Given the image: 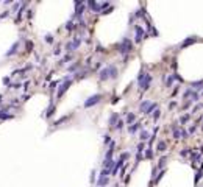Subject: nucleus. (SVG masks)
Returning <instances> with one entry per match:
<instances>
[{
  "mask_svg": "<svg viewBox=\"0 0 203 187\" xmlns=\"http://www.w3.org/2000/svg\"><path fill=\"white\" fill-rule=\"evenodd\" d=\"M99 78L102 80V81H106V80H109V78H117V67L114 64H108L106 67H103V69L100 70Z\"/></svg>",
  "mask_w": 203,
  "mask_h": 187,
  "instance_id": "f257e3e1",
  "label": "nucleus"
},
{
  "mask_svg": "<svg viewBox=\"0 0 203 187\" xmlns=\"http://www.w3.org/2000/svg\"><path fill=\"white\" fill-rule=\"evenodd\" d=\"M117 50H119L120 55H127L130 53L133 50V45H131V41L128 39V37H125V39H122V42L119 45H117Z\"/></svg>",
  "mask_w": 203,
  "mask_h": 187,
  "instance_id": "f03ea898",
  "label": "nucleus"
},
{
  "mask_svg": "<svg viewBox=\"0 0 203 187\" xmlns=\"http://www.w3.org/2000/svg\"><path fill=\"white\" fill-rule=\"evenodd\" d=\"M100 100H102V95L100 94H95V95H92V97H89L86 101H84V106L86 108H91V106H95L97 103H100Z\"/></svg>",
  "mask_w": 203,
  "mask_h": 187,
  "instance_id": "7ed1b4c3",
  "label": "nucleus"
},
{
  "mask_svg": "<svg viewBox=\"0 0 203 187\" xmlns=\"http://www.w3.org/2000/svg\"><path fill=\"white\" fill-rule=\"evenodd\" d=\"M80 44H81V39L77 37V39H74L72 42H69V44L66 45V50H67V52H74L75 48H78V47H80Z\"/></svg>",
  "mask_w": 203,
  "mask_h": 187,
  "instance_id": "20e7f679",
  "label": "nucleus"
},
{
  "mask_svg": "<svg viewBox=\"0 0 203 187\" xmlns=\"http://www.w3.org/2000/svg\"><path fill=\"white\" fill-rule=\"evenodd\" d=\"M150 81H152V75L147 73V75H145V78H144V81L141 83V89H142V92H145L147 89L150 87Z\"/></svg>",
  "mask_w": 203,
  "mask_h": 187,
  "instance_id": "39448f33",
  "label": "nucleus"
},
{
  "mask_svg": "<svg viewBox=\"0 0 203 187\" xmlns=\"http://www.w3.org/2000/svg\"><path fill=\"white\" fill-rule=\"evenodd\" d=\"M144 37H147V35H145V31L142 30V27H136V42H141Z\"/></svg>",
  "mask_w": 203,
  "mask_h": 187,
  "instance_id": "423d86ee",
  "label": "nucleus"
},
{
  "mask_svg": "<svg viewBox=\"0 0 203 187\" xmlns=\"http://www.w3.org/2000/svg\"><path fill=\"white\" fill-rule=\"evenodd\" d=\"M70 84H72V81H70V80H64V83H63L61 84V87H60V91H58V97H61L63 95V94H64L66 91H67V87H69L70 86Z\"/></svg>",
  "mask_w": 203,
  "mask_h": 187,
  "instance_id": "0eeeda50",
  "label": "nucleus"
},
{
  "mask_svg": "<svg viewBox=\"0 0 203 187\" xmlns=\"http://www.w3.org/2000/svg\"><path fill=\"white\" fill-rule=\"evenodd\" d=\"M122 165H124V161H122V159H119V161H117L116 164H114V168H113V175H117V172H119V170L122 168Z\"/></svg>",
  "mask_w": 203,
  "mask_h": 187,
  "instance_id": "6e6552de",
  "label": "nucleus"
},
{
  "mask_svg": "<svg viewBox=\"0 0 203 187\" xmlns=\"http://www.w3.org/2000/svg\"><path fill=\"white\" fill-rule=\"evenodd\" d=\"M17 48H19V42H16V44L11 47V50H10V52H6V56H11V55H14L16 52H17Z\"/></svg>",
  "mask_w": 203,
  "mask_h": 187,
  "instance_id": "1a4fd4ad",
  "label": "nucleus"
},
{
  "mask_svg": "<svg viewBox=\"0 0 203 187\" xmlns=\"http://www.w3.org/2000/svg\"><path fill=\"white\" fill-rule=\"evenodd\" d=\"M117 120H119V116H117V114H113V116L109 117V125H111L113 128H114V126H116V122H117Z\"/></svg>",
  "mask_w": 203,
  "mask_h": 187,
  "instance_id": "9d476101",
  "label": "nucleus"
},
{
  "mask_svg": "<svg viewBox=\"0 0 203 187\" xmlns=\"http://www.w3.org/2000/svg\"><path fill=\"white\" fill-rule=\"evenodd\" d=\"M89 8H91V10H94V11H100L102 10L100 5H99V3H95L94 0H91V2H89Z\"/></svg>",
  "mask_w": 203,
  "mask_h": 187,
  "instance_id": "9b49d317",
  "label": "nucleus"
},
{
  "mask_svg": "<svg viewBox=\"0 0 203 187\" xmlns=\"http://www.w3.org/2000/svg\"><path fill=\"white\" fill-rule=\"evenodd\" d=\"M152 103H150V101H142V105H141V112H144V114H145V111H147V109H149V106H150Z\"/></svg>",
  "mask_w": 203,
  "mask_h": 187,
  "instance_id": "f8f14e48",
  "label": "nucleus"
},
{
  "mask_svg": "<svg viewBox=\"0 0 203 187\" xmlns=\"http://www.w3.org/2000/svg\"><path fill=\"white\" fill-rule=\"evenodd\" d=\"M139 128H141V123H134V125H131V126H130V128H128V131H130V133H136V131L139 129Z\"/></svg>",
  "mask_w": 203,
  "mask_h": 187,
  "instance_id": "ddd939ff",
  "label": "nucleus"
},
{
  "mask_svg": "<svg viewBox=\"0 0 203 187\" xmlns=\"http://www.w3.org/2000/svg\"><path fill=\"white\" fill-rule=\"evenodd\" d=\"M145 72H144V70H141V72H139V76H138V83H139V86H141V83L144 81V78H145Z\"/></svg>",
  "mask_w": 203,
  "mask_h": 187,
  "instance_id": "4468645a",
  "label": "nucleus"
},
{
  "mask_svg": "<svg viewBox=\"0 0 203 187\" xmlns=\"http://www.w3.org/2000/svg\"><path fill=\"white\" fill-rule=\"evenodd\" d=\"M194 42H195V37H189V39H186V41L183 42V47H188V45L194 44Z\"/></svg>",
  "mask_w": 203,
  "mask_h": 187,
  "instance_id": "2eb2a0df",
  "label": "nucleus"
},
{
  "mask_svg": "<svg viewBox=\"0 0 203 187\" xmlns=\"http://www.w3.org/2000/svg\"><path fill=\"white\" fill-rule=\"evenodd\" d=\"M147 139H149V133H147L145 129H142L141 131V140H142V142H145Z\"/></svg>",
  "mask_w": 203,
  "mask_h": 187,
  "instance_id": "dca6fc26",
  "label": "nucleus"
},
{
  "mask_svg": "<svg viewBox=\"0 0 203 187\" xmlns=\"http://www.w3.org/2000/svg\"><path fill=\"white\" fill-rule=\"evenodd\" d=\"M134 118H136L134 114H128V117H127V123H128V125H131V123L134 122Z\"/></svg>",
  "mask_w": 203,
  "mask_h": 187,
  "instance_id": "f3484780",
  "label": "nucleus"
},
{
  "mask_svg": "<svg viewBox=\"0 0 203 187\" xmlns=\"http://www.w3.org/2000/svg\"><path fill=\"white\" fill-rule=\"evenodd\" d=\"M156 108H158V105H156V103H152V105L149 106V109L145 111V114H150V112L153 111V109H156Z\"/></svg>",
  "mask_w": 203,
  "mask_h": 187,
  "instance_id": "a211bd4d",
  "label": "nucleus"
},
{
  "mask_svg": "<svg viewBox=\"0 0 203 187\" xmlns=\"http://www.w3.org/2000/svg\"><path fill=\"white\" fill-rule=\"evenodd\" d=\"M158 151H166V142H159L158 143Z\"/></svg>",
  "mask_w": 203,
  "mask_h": 187,
  "instance_id": "6ab92c4d",
  "label": "nucleus"
},
{
  "mask_svg": "<svg viewBox=\"0 0 203 187\" xmlns=\"http://www.w3.org/2000/svg\"><path fill=\"white\" fill-rule=\"evenodd\" d=\"M144 150H145V145H144V142H141V143L138 145V153H141V154H142Z\"/></svg>",
  "mask_w": 203,
  "mask_h": 187,
  "instance_id": "aec40b11",
  "label": "nucleus"
},
{
  "mask_svg": "<svg viewBox=\"0 0 203 187\" xmlns=\"http://www.w3.org/2000/svg\"><path fill=\"white\" fill-rule=\"evenodd\" d=\"M114 128H116V129H122V128H124V122H122V120H117V123H116V126H114Z\"/></svg>",
  "mask_w": 203,
  "mask_h": 187,
  "instance_id": "412c9836",
  "label": "nucleus"
},
{
  "mask_svg": "<svg viewBox=\"0 0 203 187\" xmlns=\"http://www.w3.org/2000/svg\"><path fill=\"white\" fill-rule=\"evenodd\" d=\"M6 111H0V118H11L10 114H5Z\"/></svg>",
  "mask_w": 203,
  "mask_h": 187,
  "instance_id": "4be33fe9",
  "label": "nucleus"
},
{
  "mask_svg": "<svg viewBox=\"0 0 203 187\" xmlns=\"http://www.w3.org/2000/svg\"><path fill=\"white\" fill-rule=\"evenodd\" d=\"M164 81H166V84H167V86H170V84H172V81H173V76H167V78H164Z\"/></svg>",
  "mask_w": 203,
  "mask_h": 187,
  "instance_id": "5701e85b",
  "label": "nucleus"
},
{
  "mask_svg": "<svg viewBox=\"0 0 203 187\" xmlns=\"http://www.w3.org/2000/svg\"><path fill=\"white\" fill-rule=\"evenodd\" d=\"M189 153H191V150H189V148H184V150H181L180 154H181V156H188Z\"/></svg>",
  "mask_w": 203,
  "mask_h": 187,
  "instance_id": "b1692460",
  "label": "nucleus"
},
{
  "mask_svg": "<svg viewBox=\"0 0 203 187\" xmlns=\"http://www.w3.org/2000/svg\"><path fill=\"white\" fill-rule=\"evenodd\" d=\"M149 31H150L153 36H156V35H158V31H156V30H155L153 27H152V25H149Z\"/></svg>",
  "mask_w": 203,
  "mask_h": 187,
  "instance_id": "393cba45",
  "label": "nucleus"
},
{
  "mask_svg": "<svg viewBox=\"0 0 203 187\" xmlns=\"http://www.w3.org/2000/svg\"><path fill=\"white\" fill-rule=\"evenodd\" d=\"M158 118H159V111L156 109V111H155V114H153V122H156Z\"/></svg>",
  "mask_w": 203,
  "mask_h": 187,
  "instance_id": "a878e982",
  "label": "nucleus"
},
{
  "mask_svg": "<svg viewBox=\"0 0 203 187\" xmlns=\"http://www.w3.org/2000/svg\"><path fill=\"white\" fill-rule=\"evenodd\" d=\"M203 175H202V170H198V172H197V175H195V182L197 181H200V178H202Z\"/></svg>",
  "mask_w": 203,
  "mask_h": 187,
  "instance_id": "bb28decb",
  "label": "nucleus"
},
{
  "mask_svg": "<svg viewBox=\"0 0 203 187\" xmlns=\"http://www.w3.org/2000/svg\"><path fill=\"white\" fill-rule=\"evenodd\" d=\"M192 94H194V91H192V89H188V91L184 92V97H191Z\"/></svg>",
  "mask_w": 203,
  "mask_h": 187,
  "instance_id": "cd10ccee",
  "label": "nucleus"
},
{
  "mask_svg": "<svg viewBox=\"0 0 203 187\" xmlns=\"http://www.w3.org/2000/svg\"><path fill=\"white\" fill-rule=\"evenodd\" d=\"M152 154H153V153H152V148H147V151H145V156H147V158H152Z\"/></svg>",
  "mask_w": 203,
  "mask_h": 187,
  "instance_id": "c85d7f7f",
  "label": "nucleus"
},
{
  "mask_svg": "<svg viewBox=\"0 0 203 187\" xmlns=\"http://www.w3.org/2000/svg\"><path fill=\"white\" fill-rule=\"evenodd\" d=\"M200 159V154H198V153H194L192 154V161H198Z\"/></svg>",
  "mask_w": 203,
  "mask_h": 187,
  "instance_id": "c756f323",
  "label": "nucleus"
},
{
  "mask_svg": "<svg viewBox=\"0 0 203 187\" xmlns=\"http://www.w3.org/2000/svg\"><path fill=\"white\" fill-rule=\"evenodd\" d=\"M164 164H166V158H161V161H159V168H163Z\"/></svg>",
  "mask_w": 203,
  "mask_h": 187,
  "instance_id": "7c9ffc66",
  "label": "nucleus"
},
{
  "mask_svg": "<svg viewBox=\"0 0 203 187\" xmlns=\"http://www.w3.org/2000/svg\"><path fill=\"white\" fill-rule=\"evenodd\" d=\"M45 41H47L49 44H52V42H53V37L50 36V35H47V36H45Z\"/></svg>",
  "mask_w": 203,
  "mask_h": 187,
  "instance_id": "2f4dec72",
  "label": "nucleus"
},
{
  "mask_svg": "<svg viewBox=\"0 0 203 187\" xmlns=\"http://www.w3.org/2000/svg\"><path fill=\"white\" fill-rule=\"evenodd\" d=\"M66 28H67V30H69V31H70V30L74 28V23H72V22H67V25H66Z\"/></svg>",
  "mask_w": 203,
  "mask_h": 187,
  "instance_id": "473e14b6",
  "label": "nucleus"
},
{
  "mask_svg": "<svg viewBox=\"0 0 203 187\" xmlns=\"http://www.w3.org/2000/svg\"><path fill=\"white\" fill-rule=\"evenodd\" d=\"M109 140H111V139H109V136L106 134V136L103 137V142H105V143H109Z\"/></svg>",
  "mask_w": 203,
  "mask_h": 187,
  "instance_id": "72a5a7b5",
  "label": "nucleus"
},
{
  "mask_svg": "<svg viewBox=\"0 0 203 187\" xmlns=\"http://www.w3.org/2000/svg\"><path fill=\"white\" fill-rule=\"evenodd\" d=\"M189 120V116H184V117H181V123H184V122H188Z\"/></svg>",
  "mask_w": 203,
  "mask_h": 187,
  "instance_id": "f704fd0d",
  "label": "nucleus"
},
{
  "mask_svg": "<svg viewBox=\"0 0 203 187\" xmlns=\"http://www.w3.org/2000/svg\"><path fill=\"white\" fill-rule=\"evenodd\" d=\"M127 158H128V153H124V154H122V156H120V159H122V161H125Z\"/></svg>",
  "mask_w": 203,
  "mask_h": 187,
  "instance_id": "c9c22d12",
  "label": "nucleus"
},
{
  "mask_svg": "<svg viewBox=\"0 0 203 187\" xmlns=\"http://www.w3.org/2000/svg\"><path fill=\"white\" fill-rule=\"evenodd\" d=\"M202 106H203V105H197V106H195V109H194V111H192V114H194V112H197V111H198V109H200V108H202Z\"/></svg>",
  "mask_w": 203,
  "mask_h": 187,
  "instance_id": "e433bc0d",
  "label": "nucleus"
},
{
  "mask_svg": "<svg viewBox=\"0 0 203 187\" xmlns=\"http://www.w3.org/2000/svg\"><path fill=\"white\" fill-rule=\"evenodd\" d=\"M77 67H78V64H74V66H70V67H69V70L72 72V70H75V69H77Z\"/></svg>",
  "mask_w": 203,
  "mask_h": 187,
  "instance_id": "4c0bfd02",
  "label": "nucleus"
},
{
  "mask_svg": "<svg viewBox=\"0 0 203 187\" xmlns=\"http://www.w3.org/2000/svg\"><path fill=\"white\" fill-rule=\"evenodd\" d=\"M27 48H28V50L33 48V44H31V42H27Z\"/></svg>",
  "mask_w": 203,
  "mask_h": 187,
  "instance_id": "58836bf2",
  "label": "nucleus"
},
{
  "mask_svg": "<svg viewBox=\"0 0 203 187\" xmlns=\"http://www.w3.org/2000/svg\"><path fill=\"white\" fill-rule=\"evenodd\" d=\"M70 59H72L70 56H66V58H64V59H63V61H61V62H67V61H70Z\"/></svg>",
  "mask_w": 203,
  "mask_h": 187,
  "instance_id": "ea45409f",
  "label": "nucleus"
}]
</instances>
